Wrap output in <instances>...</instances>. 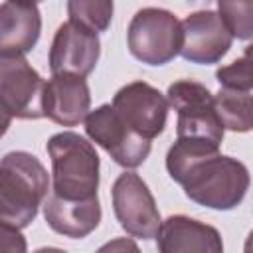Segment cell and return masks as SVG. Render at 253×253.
Segmentation results:
<instances>
[{"mask_svg":"<svg viewBox=\"0 0 253 253\" xmlns=\"http://www.w3.org/2000/svg\"><path fill=\"white\" fill-rule=\"evenodd\" d=\"M166 170L198 206L227 211L237 208L249 190L243 162L219 154V144L178 136L166 154Z\"/></svg>","mask_w":253,"mask_h":253,"instance_id":"6da1fadb","label":"cell"},{"mask_svg":"<svg viewBox=\"0 0 253 253\" xmlns=\"http://www.w3.org/2000/svg\"><path fill=\"white\" fill-rule=\"evenodd\" d=\"M34 2H38V0H34Z\"/></svg>","mask_w":253,"mask_h":253,"instance_id":"603a6c76","label":"cell"},{"mask_svg":"<svg viewBox=\"0 0 253 253\" xmlns=\"http://www.w3.org/2000/svg\"><path fill=\"white\" fill-rule=\"evenodd\" d=\"M53 192L63 200H89L99 188V154L77 132H57L47 140Z\"/></svg>","mask_w":253,"mask_h":253,"instance_id":"3957f363","label":"cell"},{"mask_svg":"<svg viewBox=\"0 0 253 253\" xmlns=\"http://www.w3.org/2000/svg\"><path fill=\"white\" fill-rule=\"evenodd\" d=\"M107 249H111V251H115V249H132V251H136V245L126 241V239H117V241H111V243L101 247V251H107Z\"/></svg>","mask_w":253,"mask_h":253,"instance_id":"7402d4cb","label":"cell"},{"mask_svg":"<svg viewBox=\"0 0 253 253\" xmlns=\"http://www.w3.org/2000/svg\"><path fill=\"white\" fill-rule=\"evenodd\" d=\"M101 55V42L97 32L75 24L63 22L49 47V69L51 73H71L87 77Z\"/></svg>","mask_w":253,"mask_h":253,"instance_id":"8fae6325","label":"cell"},{"mask_svg":"<svg viewBox=\"0 0 253 253\" xmlns=\"http://www.w3.org/2000/svg\"><path fill=\"white\" fill-rule=\"evenodd\" d=\"M43 87L45 81L24 55H0V101L8 107L12 117L42 119Z\"/></svg>","mask_w":253,"mask_h":253,"instance_id":"9c48e42d","label":"cell"},{"mask_svg":"<svg viewBox=\"0 0 253 253\" xmlns=\"http://www.w3.org/2000/svg\"><path fill=\"white\" fill-rule=\"evenodd\" d=\"M111 107L136 134L150 142L166 126L168 101L158 89L144 81H132L121 87L115 93Z\"/></svg>","mask_w":253,"mask_h":253,"instance_id":"ba28073f","label":"cell"},{"mask_svg":"<svg viewBox=\"0 0 253 253\" xmlns=\"http://www.w3.org/2000/svg\"><path fill=\"white\" fill-rule=\"evenodd\" d=\"M115 4L113 0H67V16L93 32H105L111 26Z\"/></svg>","mask_w":253,"mask_h":253,"instance_id":"e0dca14e","label":"cell"},{"mask_svg":"<svg viewBox=\"0 0 253 253\" xmlns=\"http://www.w3.org/2000/svg\"><path fill=\"white\" fill-rule=\"evenodd\" d=\"M180 55L198 65L217 63L231 47L233 36L213 10H198L188 14L182 22Z\"/></svg>","mask_w":253,"mask_h":253,"instance_id":"30bf717a","label":"cell"},{"mask_svg":"<svg viewBox=\"0 0 253 253\" xmlns=\"http://www.w3.org/2000/svg\"><path fill=\"white\" fill-rule=\"evenodd\" d=\"M43 117L61 125L77 126L85 121L91 107V93L85 77L53 73L43 87Z\"/></svg>","mask_w":253,"mask_h":253,"instance_id":"7c38bea8","label":"cell"},{"mask_svg":"<svg viewBox=\"0 0 253 253\" xmlns=\"http://www.w3.org/2000/svg\"><path fill=\"white\" fill-rule=\"evenodd\" d=\"M87 136L125 168L140 166L150 154V140L136 134L111 105H101L85 117Z\"/></svg>","mask_w":253,"mask_h":253,"instance_id":"8992f818","label":"cell"},{"mask_svg":"<svg viewBox=\"0 0 253 253\" xmlns=\"http://www.w3.org/2000/svg\"><path fill=\"white\" fill-rule=\"evenodd\" d=\"M43 217L47 225L69 239L87 237L97 229L101 221V204L99 196L89 200H63L55 194L45 196L43 200Z\"/></svg>","mask_w":253,"mask_h":253,"instance_id":"5bb4252c","label":"cell"},{"mask_svg":"<svg viewBox=\"0 0 253 253\" xmlns=\"http://www.w3.org/2000/svg\"><path fill=\"white\" fill-rule=\"evenodd\" d=\"M42 34V14L34 0H6L0 4V55L32 51Z\"/></svg>","mask_w":253,"mask_h":253,"instance_id":"4fadbf2b","label":"cell"},{"mask_svg":"<svg viewBox=\"0 0 253 253\" xmlns=\"http://www.w3.org/2000/svg\"><path fill=\"white\" fill-rule=\"evenodd\" d=\"M213 109L223 128L233 132H249L253 126L251 91H235L221 87L213 95Z\"/></svg>","mask_w":253,"mask_h":253,"instance_id":"2e32d148","label":"cell"},{"mask_svg":"<svg viewBox=\"0 0 253 253\" xmlns=\"http://www.w3.org/2000/svg\"><path fill=\"white\" fill-rule=\"evenodd\" d=\"M126 43L132 57L146 65H164L180 53V20L164 8L138 10L126 30Z\"/></svg>","mask_w":253,"mask_h":253,"instance_id":"277c9868","label":"cell"},{"mask_svg":"<svg viewBox=\"0 0 253 253\" xmlns=\"http://www.w3.org/2000/svg\"><path fill=\"white\" fill-rule=\"evenodd\" d=\"M49 190L45 166L26 150H12L0 160V219L24 229Z\"/></svg>","mask_w":253,"mask_h":253,"instance_id":"7a4b0ae2","label":"cell"},{"mask_svg":"<svg viewBox=\"0 0 253 253\" xmlns=\"http://www.w3.org/2000/svg\"><path fill=\"white\" fill-rule=\"evenodd\" d=\"M10 123H12V113H10V111H8V107L0 101V138L6 134V130H8Z\"/></svg>","mask_w":253,"mask_h":253,"instance_id":"44dd1931","label":"cell"},{"mask_svg":"<svg viewBox=\"0 0 253 253\" xmlns=\"http://www.w3.org/2000/svg\"><path fill=\"white\" fill-rule=\"evenodd\" d=\"M217 16L237 40L253 34V0H217Z\"/></svg>","mask_w":253,"mask_h":253,"instance_id":"ac0fdd59","label":"cell"},{"mask_svg":"<svg viewBox=\"0 0 253 253\" xmlns=\"http://www.w3.org/2000/svg\"><path fill=\"white\" fill-rule=\"evenodd\" d=\"M215 77L221 87L225 89H235V91H251L253 87V77H251V49L235 59L233 63L219 67L215 71Z\"/></svg>","mask_w":253,"mask_h":253,"instance_id":"d6986e66","label":"cell"},{"mask_svg":"<svg viewBox=\"0 0 253 253\" xmlns=\"http://www.w3.org/2000/svg\"><path fill=\"white\" fill-rule=\"evenodd\" d=\"M156 243L162 253H178V251L219 253L223 249L221 235L215 227L188 215H170L168 219L160 221Z\"/></svg>","mask_w":253,"mask_h":253,"instance_id":"9a60e30c","label":"cell"},{"mask_svg":"<svg viewBox=\"0 0 253 253\" xmlns=\"http://www.w3.org/2000/svg\"><path fill=\"white\" fill-rule=\"evenodd\" d=\"M166 101L168 107H172L178 113V121H176L178 136L204 138L221 144L225 128L215 115L213 95L208 91L206 85L192 79L174 81L168 87Z\"/></svg>","mask_w":253,"mask_h":253,"instance_id":"5b68a950","label":"cell"},{"mask_svg":"<svg viewBox=\"0 0 253 253\" xmlns=\"http://www.w3.org/2000/svg\"><path fill=\"white\" fill-rule=\"evenodd\" d=\"M26 239L20 233V227L0 219V251H26Z\"/></svg>","mask_w":253,"mask_h":253,"instance_id":"ffe728a7","label":"cell"},{"mask_svg":"<svg viewBox=\"0 0 253 253\" xmlns=\"http://www.w3.org/2000/svg\"><path fill=\"white\" fill-rule=\"evenodd\" d=\"M113 211L121 227L138 239H154L160 227V211L146 182L136 172H123L111 190Z\"/></svg>","mask_w":253,"mask_h":253,"instance_id":"52a82bcc","label":"cell"}]
</instances>
